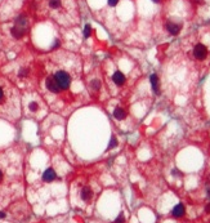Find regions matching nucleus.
<instances>
[{"instance_id": "1", "label": "nucleus", "mask_w": 210, "mask_h": 223, "mask_svg": "<svg viewBox=\"0 0 210 223\" xmlns=\"http://www.w3.org/2000/svg\"><path fill=\"white\" fill-rule=\"evenodd\" d=\"M54 77H55V80H57V83H58V85L61 86V89H62V90L70 88V85H71V76L66 71H63V70L57 71V72H55V75H54Z\"/></svg>"}, {"instance_id": "2", "label": "nucleus", "mask_w": 210, "mask_h": 223, "mask_svg": "<svg viewBox=\"0 0 210 223\" xmlns=\"http://www.w3.org/2000/svg\"><path fill=\"white\" fill-rule=\"evenodd\" d=\"M45 86H47V89L49 92H52V93H59L61 90H62V89H61V86L58 85L57 80H55L54 75L47 77V80H45Z\"/></svg>"}, {"instance_id": "3", "label": "nucleus", "mask_w": 210, "mask_h": 223, "mask_svg": "<svg viewBox=\"0 0 210 223\" xmlns=\"http://www.w3.org/2000/svg\"><path fill=\"white\" fill-rule=\"evenodd\" d=\"M193 55H195L197 59L206 58V55H208V48L204 45V44H197L193 48Z\"/></svg>"}, {"instance_id": "4", "label": "nucleus", "mask_w": 210, "mask_h": 223, "mask_svg": "<svg viewBox=\"0 0 210 223\" xmlns=\"http://www.w3.org/2000/svg\"><path fill=\"white\" fill-rule=\"evenodd\" d=\"M26 31H27V28L26 27H21V26H14L10 28V34H12V36L13 38H16V39H22L23 36H24V34H26Z\"/></svg>"}, {"instance_id": "5", "label": "nucleus", "mask_w": 210, "mask_h": 223, "mask_svg": "<svg viewBox=\"0 0 210 223\" xmlns=\"http://www.w3.org/2000/svg\"><path fill=\"white\" fill-rule=\"evenodd\" d=\"M55 178H57V173L53 168H49L43 173V181L44 182H53Z\"/></svg>"}, {"instance_id": "6", "label": "nucleus", "mask_w": 210, "mask_h": 223, "mask_svg": "<svg viewBox=\"0 0 210 223\" xmlns=\"http://www.w3.org/2000/svg\"><path fill=\"white\" fill-rule=\"evenodd\" d=\"M125 75L122 72H120V71H115V74L112 75V81L116 84V85H119V86H122L125 84Z\"/></svg>"}, {"instance_id": "7", "label": "nucleus", "mask_w": 210, "mask_h": 223, "mask_svg": "<svg viewBox=\"0 0 210 223\" xmlns=\"http://www.w3.org/2000/svg\"><path fill=\"white\" fill-rule=\"evenodd\" d=\"M184 213H186V209H184L183 204H178V205H175L171 210V214H173V217H175V218H181V217L184 215Z\"/></svg>"}, {"instance_id": "8", "label": "nucleus", "mask_w": 210, "mask_h": 223, "mask_svg": "<svg viewBox=\"0 0 210 223\" xmlns=\"http://www.w3.org/2000/svg\"><path fill=\"white\" fill-rule=\"evenodd\" d=\"M150 83L152 86V90L156 93V94H160V85H159V77L156 74H152L150 76Z\"/></svg>"}, {"instance_id": "9", "label": "nucleus", "mask_w": 210, "mask_h": 223, "mask_svg": "<svg viewBox=\"0 0 210 223\" xmlns=\"http://www.w3.org/2000/svg\"><path fill=\"white\" fill-rule=\"evenodd\" d=\"M47 4L51 10H59L63 5V0H48Z\"/></svg>"}, {"instance_id": "10", "label": "nucleus", "mask_w": 210, "mask_h": 223, "mask_svg": "<svg viewBox=\"0 0 210 223\" xmlns=\"http://www.w3.org/2000/svg\"><path fill=\"white\" fill-rule=\"evenodd\" d=\"M166 30H168L171 35H178L179 31H181V25H177L174 22H169V23H166Z\"/></svg>"}, {"instance_id": "11", "label": "nucleus", "mask_w": 210, "mask_h": 223, "mask_svg": "<svg viewBox=\"0 0 210 223\" xmlns=\"http://www.w3.org/2000/svg\"><path fill=\"white\" fill-rule=\"evenodd\" d=\"M114 117L116 120H122L126 117V111L122 108V107H116L114 110Z\"/></svg>"}, {"instance_id": "12", "label": "nucleus", "mask_w": 210, "mask_h": 223, "mask_svg": "<svg viewBox=\"0 0 210 223\" xmlns=\"http://www.w3.org/2000/svg\"><path fill=\"white\" fill-rule=\"evenodd\" d=\"M14 25H16V26H21V27H26L27 28V18H26V16H23V14L18 16L16 18V21H14Z\"/></svg>"}, {"instance_id": "13", "label": "nucleus", "mask_w": 210, "mask_h": 223, "mask_svg": "<svg viewBox=\"0 0 210 223\" xmlns=\"http://www.w3.org/2000/svg\"><path fill=\"white\" fill-rule=\"evenodd\" d=\"M80 196H81V200L84 201H89L92 199V191L89 187H84L81 190V194H80Z\"/></svg>"}, {"instance_id": "14", "label": "nucleus", "mask_w": 210, "mask_h": 223, "mask_svg": "<svg viewBox=\"0 0 210 223\" xmlns=\"http://www.w3.org/2000/svg\"><path fill=\"white\" fill-rule=\"evenodd\" d=\"M90 89H92V90H96V92L99 90V89H101V83H99V80L94 79L93 81L90 83Z\"/></svg>"}, {"instance_id": "15", "label": "nucleus", "mask_w": 210, "mask_h": 223, "mask_svg": "<svg viewBox=\"0 0 210 223\" xmlns=\"http://www.w3.org/2000/svg\"><path fill=\"white\" fill-rule=\"evenodd\" d=\"M90 34H92V27H90L89 23H86L85 26H84V38L88 39L89 36H90Z\"/></svg>"}, {"instance_id": "16", "label": "nucleus", "mask_w": 210, "mask_h": 223, "mask_svg": "<svg viewBox=\"0 0 210 223\" xmlns=\"http://www.w3.org/2000/svg\"><path fill=\"white\" fill-rule=\"evenodd\" d=\"M117 143H119V142H117V138L114 135V137H111V141H110V143H108V147H107V148H108V150H112V148H115V147L117 146Z\"/></svg>"}, {"instance_id": "17", "label": "nucleus", "mask_w": 210, "mask_h": 223, "mask_svg": "<svg viewBox=\"0 0 210 223\" xmlns=\"http://www.w3.org/2000/svg\"><path fill=\"white\" fill-rule=\"evenodd\" d=\"M28 110H30V111H34V112H35V111H38V110H39V103L36 102V101L30 102V103H28Z\"/></svg>"}, {"instance_id": "18", "label": "nucleus", "mask_w": 210, "mask_h": 223, "mask_svg": "<svg viewBox=\"0 0 210 223\" xmlns=\"http://www.w3.org/2000/svg\"><path fill=\"white\" fill-rule=\"evenodd\" d=\"M27 74H28V70L27 69H21L20 71H18V76H20V77H26Z\"/></svg>"}, {"instance_id": "19", "label": "nucleus", "mask_w": 210, "mask_h": 223, "mask_svg": "<svg viewBox=\"0 0 210 223\" xmlns=\"http://www.w3.org/2000/svg\"><path fill=\"white\" fill-rule=\"evenodd\" d=\"M115 223H125V217H124V214H120L119 217L116 218V221H115Z\"/></svg>"}, {"instance_id": "20", "label": "nucleus", "mask_w": 210, "mask_h": 223, "mask_svg": "<svg viewBox=\"0 0 210 223\" xmlns=\"http://www.w3.org/2000/svg\"><path fill=\"white\" fill-rule=\"evenodd\" d=\"M107 3L110 7H115V5H117V3H119V0H107Z\"/></svg>"}, {"instance_id": "21", "label": "nucleus", "mask_w": 210, "mask_h": 223, "mask_svg": "<svg viewBox=\"0 0 210 223\" xmlns=\"http://www.w3.org/2000/svg\"><path fill=\"white\" fill-rule=\"evenodd\" d=\"M4 96H5V94H4V89L2 88V86H0V102L4 100Z\"/></svg>"}, {"instance_id": "22", "label": "nucleus", "mask_w": 210, "mask_h": 223, "mask_svg": "<svg viewBox=\"0 0 210 223\" xmlns=\"http://www.w3.org/2000/svg\"><path fill=\"white\" fill-rule=\"evenodd\" d=\"M59 45H61V43H59V40H55V41H54V44L52 45V48H53V49H57V48H58Z\"/></svg>"}, {"instance_id": "23", "label": "nucleus", "mask_w": 210, "mask_h": 223, "mask_svg": "<svg viewBox=\"0 0 210 223\" xmlns=\"http://www.w3.org/2000/svg\"><path fill=\"white\" fill-rule=\"evenodd\" d=\"M3 218H5V213L4 212H0V219H3Z\"/></svg>"}, {"instance_id": "24", "label": "nucleus", "mask_w": 210, "mask_h": 223, "mask_svg": "<svg viewBox=\"0 0 210 223\" xmlns=\"http://www.w3.org/2000/svg\"><path fill=\"white\" fill-rule=\"evenodd\" d=\"M3 178H4V176H3V172H2V170H0V182H2V181H3Z\"/></svg>"}, {"instance_id": "25", "label": "nucleus", "mask_w": 210, "mask_h": 223, "mask_svg": "<svg viewBox=\"0 0 210 223\" xmlns=\"http://www.w3.org/2000/svg\"><path fill=\"white\" fill-rule=\"evenodd\" d=\"M206 212H208V213H210V205H208V206H206Z\"/></svg>"}, {"instance_id": "26", "label": "nucleus", "mask_w": 210, "mask_h": 223, "mask_svg": "<svg viewBox=\"0 0 210 223\" xmlns=\"http://www.w3.org/2000/svg\"><path fill=\"white\" fill-rule=\"evenodd\" d=\"M152 2H153V3H159V2H160V0H152Z\"/></svg>"}, {"instance_id": "27", "label": "nucleus", "mask_w": 210, "mask_h": 223, "mask_svg": "<svg viewBox=\"0 0 210 223\" xmlns=\"http://www.w3.org/2000/svg\"><path fill=\"white\" fill-rule=\"evenodd\" d=\"M208 195H209V197H210V190H208Z\"/></svg>"}]
</instances>
